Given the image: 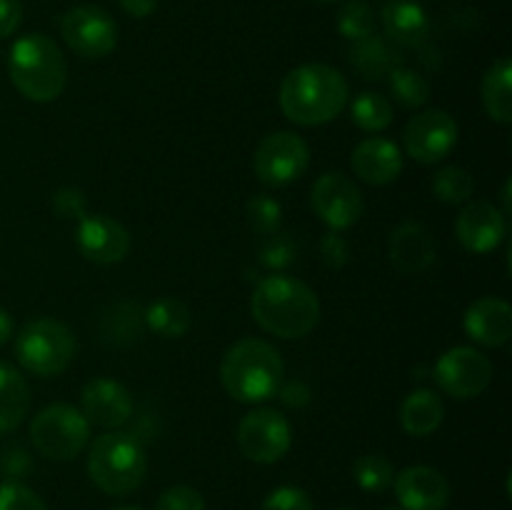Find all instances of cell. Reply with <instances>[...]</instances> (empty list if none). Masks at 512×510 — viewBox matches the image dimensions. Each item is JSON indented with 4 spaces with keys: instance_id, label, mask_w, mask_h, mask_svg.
<instances>
[{
    "instance_id": "1",
    "label": "cell",
    "mask_w": 512,
    "mask_h": 510,
    "mask_svg": "<svg viewBox=\"0 0 512 510\" xmlns=\"http://www.w3.org/2000/svg\"><path fill=\"white\" fill-rule=\"evenodd\" d=\"M250 310L265 333L285 340L305 338L320 320V300L313 288L283 273L260 280L250 300Z\"/></svg>"
},
{
    "instance_id": "2",
    "label": "cell",
    "mask_w": 512,
    "mask_h": 510,
    "mask_svg": "<svg viewBox=\"0 0 512 510\" xmlns=\"http://www.w3.org/2000/svg\"><path fill=\"white\" fill-rule=\"evenodd\" d=\"M348 105V80L338 68L305 63L290 70L280 85V108L298 125H323Z\"/></svg>"
},
{
    "instance_id": "3",
    "label": "cell",
    "mask_w": 512,
    "mask_h": 510,
    "mask_svg": "<svg viewBox=\"0 0 512 510\" xmlns=\"http://www.w3.org/2000/svg\"><path fill=\"white\" fill-rule=\"evenodd\" d=\"M285 365L278 350L260 338H243L230 345L220 363V380L238 403H265L278 395Z\"/></svg>"
},
{
    "instance_id": "4",
    "label": "cell",
    "mask_w": 512,
    "mask_h": 510,
    "mask_svg": "<svg viewBox=\"0 0 512 510\" xmlns=\"http://www.w3.org/2000/svg\"><path fill=\"white\" fill-rule=\"evenodd\" d=\"M8 75L23 98L33 103H53L68 80V63L58 45L43 33L23 35L8 55Z\"/></svg>"
},
{
    "instance_id": "5",
    "label": "cell",
    "mask_w": 512,
    "mask_h": 510,
    "mask_svg": "<svg viewBox=\"0 0 512 510\" xmlns=\"http://www.w3.org/2000/svg\"><path fill=\"white\" fill-rule=\"evenodd\" d=\"M148 473V455L133 433L113 430L98 435L88 453V475L105 495H128Z\"/></svg>"
},
{
    "instance_id": "6",
    "label": "cell",
    "mask_w": 512,
    "mask_h": 510,
    "mask_svg": "<svg viewBox=\"0 0 512 510\" xmlns=\"http://www.w3.org/2000/svg\"><path fill=\"white\" fill-rule=\"evenodd\" d=\"M15 358L40 378L60 375L75 358L73 330L53 318L30 320L15 338Z\"/></svg>"
},
{
    "instance_id": "7",
    "label": "cell",
    "mask_w": 512,
    "mask_h": 510,
    "mask_svg": "<svg viewBox=\"0 0 512 510\" xmlns=\"http://www.w3.org/2000/svg\"><path fill=\"white\" fill-rule=\"evenodd\" d=\"M30 440L43 458L63 463L83 453L90 440V423L73 405L53 403L33 418Z\"/></svg>"
},
{
    "instance_id": "8",
    "label": "cell",
    "mask_w": 512,
    "mask_h": 510,
    "mask_svg": "<svg viewBox=\"0 0 512 510\" xmlns=\"http://www.w3.org/2000/svg\"><path fill=\"white\" fill-rule=\"evenodd\" d=\"M240 453L260 465L278 463L293 445V430L280 410L260 408L245 415L238 425Z\"/></svg>"
},
{
    "instance_id": "9",
    "label": "cell",
    "mask_w": 512,
    "mask_h": 510,
    "mask_svg": "<svg viewBox=\"0 0 512 510\" xmlns=\"http://www.w3.org/2000/svg\"><path fill=\"white\" fill-rule=\"evenodd\" d=\"M308 163V143L300 135L288 133V130L268 135L258 145L253 158V168L258 180L265 185H273V188H283V185L298 180L308 170Z\"/></svg>"
},
{
    "instance_id": "10",
    "label": "cell",
    "mask_w": 512,
    "mask_h": 510,
    "mask_svg": "<svg viewBox=\"0 0 512 510\" xmlns=\"http://www.w3.org/2000/svg\"><path fill=\"white\" fill-rule=\"evenodd\" d=\"M435 380L453 398H475L493 380V363L480 350L470 348V345H458L440 355L438 365H435Z\"/></svg>"
},
{
    "instance_id": "11",
    "label": "cell",
    "mask_w": 512,
    "mask_h": 510,
    "mask_svg": "<svg viewBox=\"0 0 512 510\" xmlns=\"http://www.w3.org/2000/svg\"><path fill=\"white\" fill-rule=\"evenodd\" d=\"M405 153L425 165L440 163L458 145V123L445 110L433 108L413 115L403 133Z\"/></svg>"
},
{
    "instance_id": "12",
    "label": "cell",
    "mask_w": 512,
    "mask_h": 510,
    "mask_svg": "<svg viewBox=\"0 0 512 510\" xmlns=\"http://www.w3.org/2000/svg\"><path fill=\"white\" fill-rule=\"evenodd\" d=\"M60 33L65 43L83 58H103L118 45V25L95 5H78L68 10L60 23Z\"/></svg>"
},
{
    "instance_id": "13",
    "label": "cell",
    "mask_w": 512,
    "mask_h": 510,
    "mask_svg": "<svg viewBox=\"0 0 512 510\" xmlns=\"http://www.w3.org/2000/svg\"><path fill=\"white\" fill-rule=\"evenodd\" d=\"M310 203L330 230L353 228L365 208L360 188L343 173L320 175L310 193Z\"/></svg>"
},
{
    "instance_id": "14",
    "label": "cell",
    "mask_w": 512,
    "mask_h": 510,
    "mask_svg": "<svg viewBox=\"0 0 512 510\" xmlns=\"http://www.w3.org/2000/svg\"><path fill=\"white\" fill-rule=\"evenodd\" d=\"M455 235L468 253H493L508 235V218L488 200H473L460 210Z\"/></svg>"
},
{
    "instance_id": "15",
    "label": "cell",
    "mask_w": 512,
    "mask_h": 510,
    "mask_svg": "<svg viewBox=\"0 0 512 510\" xmlns=\"http://www.w3.org/2000/svg\"><path fill=\"white\" fill-rule=\"evenodd\" d=\"M75 245L80 255L95 265H113L128 255L130 233L125 225L108 215H85L80 218L78 233H75Z\"/></svg>"
},
{
    "instance_id": "16",
    "label": "cell",
    "mask_w": 512,
    "mask_h": 510,
    "mask_svg": "<svg viewBox=\"0 0 512 510\" xmlns=\"http://www.w3.org/2000/svg\"><path fill=\"white\" fill-rule=\"evenodd\" d=\"M83 415L100 428H120L133 418V395L125 385L110 378H93L80 393Z\"/></svg>"
},
{
    "instance_id": "17",
    "label": "cell",
    "mask_w": 512,
    "mask_h": 510,
    "mask_svg": "<svg viewBox=\"0 0 512 510\" xmlns=\"http://www.w3.org/2000/svg\"><path fill=\"white\" fill-rule=\"evenodd\" d=\"M393 488L405 510H445L450 503L448 478L428 465H413L395 473Z\"/></svg>"
},
{
    "instance_id": "18",
    "label": "cell",
    "mask_w": 512,
    "mask_h": 510,
    "mask_svg": "<svg viewBox=\"0 0 512 510\" xmlns=\"http://www.w3.org/2000/svg\"><path fill=\"white\" fill-rule=\"evenodd\" d=\"M388 253L400 273L418 275L435 263V240L425 225L405 220L390 233Z\"/></svg>"
},
{
    "instance_id": "19",
    "label": "cell",
    "mask_w": 512,
    "mask_h": 510,
    "mask_svg": "<svg viewBox=\"0 0 512 510\" xmlns=\"http://www.w3.org/2000/svg\"><path fill=\"white\" fill-rule=\"evenodd\" d=\"M353 173L363 183L388 185L400 178L403 173V153L398 145L388 138H368L358 143V148L350 155Z\"/></svg>"
},
{
    "instance_id": "20",
    "label": "cell",
    "mask_w": 512,
    "mask_h": 510,
    "mask_svg": "<svg viewBox=\"0 0 512 510\" xmlns=\"http://www.w3.org/2000/svg\"><path fill=\"white\" fill-rule=\"evenodd\" d=\"M465 333L483 348H500L512 338V308L500 298H480L465 313Z\"/></svg>"
},
{
    "instance_id": "21",
    "label": "cell",
    "mask_w": 512,
    "mask_h": 510,
    "mask_svg": "<svg viewBox=\"0 0 512 510\" xmlns=\"http://www.w3.org/2000/svg\"><path fill=\"white\" fill-rule=\"evenodd\" d=\"M383 28L395 45H423L430 33V18L418 0H388L383 8Z\"/></svg>"
},
{
    "instance_id": "22",
    "label": "cell",
    "mask_w": 512,
    "mask_h": 510,
    "mask_svg": "<svg viewBox=\"0 0 512 510\" xmlns=\"http://www.w3.org/2000/svg\"><path fill=\"white\" fill-rule=\"evenodd\" d=\"M350 65L363 75L365 80H380L403 63V55L395 48L393 40L370 35V38L355 40L348 53Z\"/></svg>"
},
{
    "instance_id": "23",
    "label": "cell",
    "mask_w": 512,
    "mask_h": 510,
    "mask_svg": "<svg viewBox=\"0 0 512 510\" xmlns=\"http://www.w3.org/2000/svg\"><path fill=\"white\" fill-rule=\"evenodd\" d=\"M443 400L433 393V390H413L408 398L400 405V425L408 435L423 438V435L435 433L443 423Z\"/></svg>"
},
{
    "instance_id": "24",
    "label": "cell",
    "mask_w": 512,
    "mask_h": 510,
    "mask_svg": "<svg viewBox=\"0 0 512 510\" xmlns=\"http://www.w3.org/2000/svg\"><path fill=\"white\" fill-rule=\"evenodd\" d=\"M30 408V390L23 375L8 363H0V435L23 423Z\"/></svg>"
},
{
    "instance_id": "25",
    "label": "cell",
    "mask_w": 512,
    "mask_h": 510,
    "mask_svg": "<svg viewBox=\"0 0 512 510\" xmlns=\"http://www.w3.org/2000/svg\"><path fill=\"white\" fill-rule=\"evenodd\" d=\"M483 105L495 123L512 120V63L510 58L495 60L483 78Z\"/></svg>"
},
{
    "instance_id": "26",
    "label": "cell",
    "mask_w": 512,
    "mask_h": 510,
    "mask_svg": "<svg viewBox=\"0 0 512 510\" xmlns=\"http://www.w3.org/2000/svg\"><path fill=\"white\" fill-rule=\"evenodd\" d=\"M143 320L155 335L160 338H183L193 325V315L183 300L173 298V295H163V298L153 300L148 308L143 310Z\"/></svg>"
},
{
    "instance_id": "27",
    "label": "cell",
    "mask_w": 512,
    "mask_h": 510,
    "mask_svg": "<svg viewBox=\"0 0 512 510\" xmlns=\"http://www.w3.org/2000/svg\"><path fill=\"white\" fill-rule=\"evenodd\" d=\"M350 115L365 133H383L393 123V105L380 93H360L350 105Z\"/></svg>"
},
{
    "instance_id": "28",
    "label": "cell",
    "mask_w": 512,
    "mask_h": 510,
    "mask_svg": "<svg viewBox=\"0 0 512 510\" xmlns=\"http://www.w3.org/2000/svg\"><path fill=\"white\" fill-rule=\"evenodd\" d=\"M353 478L365 493H385L388 488H393L395 468L385 455L368 453L360 455L353 463Z\"/></svg>"
},
{
    "instance_id": "29",
    "label": "cell",
    "mask_w": 512,
    "mask_h": 510,
    "mask_svg": "<svg viewBox=\"0 0 512 510\" xmlns=\"http://www.w3.org/2000/svg\"><path fill=\"white\" fill-rule=\"evenodd\" d=\"M388 85L393 98L398 100L403 108H423L430 98V83L418 73L398 65L388 73Z\"/></svg>"
},
{
    "instance_id": "30",
    "label": "cell",
    "mask_w": 512,
    "mask_h": 510,
    "mask_svg": "<svg viewBox=\"0 0 512 510\" xmlns=\"http://www.w3.org/2000/svg\"><path fill=\"white\" fill-rule=\"evenodd\" d=\"M473 175L468 173L465 168L460 165H448V168L438 170L433 178V190L443 203L450 205H460V203H468L473 198Z\"/></svg>"
},
{
    "instance_id": "31",
    "label": "cell",
    "mask_w": 512,
    "mask_h": 510,
    "mask_svg": "<svg viewBox=\"0 0 512 510\" xmlns=\"http://www.w3.org/2000/svg\"><path fill=\"white\" fill-rule=\"evenodd\" d=\"M145 328L143 310L138 305L120 303L115 305L113 313L103 318V335L113 338V343H130L138 338Z\"/></svg>"
},
{
    "instance_id": "32",
    "label": "cell",
    "mask_w": 512,
    "mask_h": 510,
    "mask_svg": "<svg viewBox=\"0 0 512 510\" xmlns=\"http://www.w3.org/2000/svg\"><path fill=\"white\" fill-rule=\"evenodd\" d=\"M245 218H248V225L253 233L268 235L280 233V223H283V208L275 198L270 195H253V198L245 203Z\"/></svg>"
},
{
    "instance_id": "33",
    "label": "cell",
    "mask_w": 512,
    "mask_h": 510,
    "mask_svg": "<svg viewBox=\"0 0 512 510\" xmlns=\"http://www.w3.org/2000/svg\"><path fill=\"white\" fill-rule=\"evenodd\" d=\"M338 30L348 40H363L375 35V13L365 0H350L338 13Z\"/></svg>"
},
{
    "instance_id": "34",
    "label": "cell",
    "mask_w": 512,
    "mask_h": 510,
    "mask_svg": "<svg viewBox=\"0 0 512 510\" xmlns=\"http://www.w3.org/2000/svg\"><path fill=\"white\" fill-rule=\"evenodd\" d=\"M258 260L263 268L270 270V273H280V270H288L290 265L298 260V245H295V240L285 233L268 235V238L263 240V245H260Z\"/></svg>"
},
{
    "instance_id": "35",
    "label": "cell",
    "mask_w": 512,
    "mask_h": 510,
    "mask_svg": "<svg viewBox=\"0 0 512 510\" xmlns=\"http://www.w3.org/2000/svg\"><path fill=\"white\" fill-rule=\"evenodd\" d=\"M0 510H48V508H45L43 498H40L35 490H30L28 485L8 480V483L0 485Z\"/></svg>"
},
{
    "instance_id": "36",
    "label": "cell",
    "mask_w": 512,
    "mask_h": 510,
    "mask_svg": "<svg viewBox=\"0 0 512 510\" xmlns=\"http://www.w3.org/2000/svg\"><path fill=\"white\" fill-rule=\"evenodd\" d=\"M155 510H205V500L200 490L190 485H173L160 493Z\"/></svg>"
},
{
    "instance_id": "37",
    "label": "cell",
    "mask_w": 512,
    "mask_h": 510,
    "mask_svg": "<svg viewBox=\"0 0 512 510\" xmlns=\"http://www.w3.org/2000/svg\"><path fill=\"white\" fill-rule=\"evenodd\" d=\"M260 510H315L313 500L305 493L303 488H295V485H283V488L273 490V493L265 498L263 508Z\"/></svg>"
},
{
    "instance_id": "38",
    "label": "cell",
    "mask_w": 512,
    "mask_h": 510,
    "mask_svg": "<svg viewBox=\"0 0 512 510\" xmlns=\"http://www.w3.org/2000/svg\"><path fill=\"white\" fill-rule=\"evenodd\" d=\"M53 208L60 218H85V208H88V198L80 188L73 185H65V188L55 190L53 195Z\"/></svg>"
},
{
    "instance_id": "39",
    "label": "cell",
    "mask_w": 512,
    "mask_h": 510,
    "mask_svg": "<svg viewBox=\"0 0 512 510\" xmlns=\"http://www.w3.org/2000/svg\"><path fill=\"white\" fill-rule=\"evenodd\" d=\"M320 258H323V263L328 265V268H345L350 260L348 240H345L343 235H338V230H330V233L323 235V240H320Z\"/></svg>"
},
{
    "instance_id": "40",
    "label": "cell",
    "mask_w": 512,
    "mask_h": 510,
    "mask_svg": "<svg viewBox=\"0 0 512 510\" xmlns=\"http://www.w3.org/2000/svg\"><path fill=\"white\" fill-rule=\"evenodd\" d=\"M23 23V3L20 0H0V38H8Z\"/></svg>"
},
{
    "instance_id": "41",
    "label": "cell",
    "mask_w": 512,
    "mask_h": 510,
    "mask_svg": "<svg viewBox=\"0 0 512 510\" xmlns=\"http://www.w3.org/2000/svg\"><path fill=\"white\" fill-rule=\"evenodd\" d=\"M278 393H280V400H283L285 405H290V408H303V405H308L310 400L308 385L300 383V380H293V383H288L285 388L280 385Z\"/></svg>"
},
{
    "instance_id": "42",
    "label": "cell",
    "mask_w": 512,
    "mask_h": 510,
    "mask_svg": "<svg viewBox=\"0 0 512 510\" xmlns=\"http://www.w3.org/2000/svg\"><path fill=\"white\" fill-rule=\"evenodd\" d=\"M123 10L133 18H148L150 13H155L158 8V0H120Z\"/></svg>"
},
{
    "instance_id": "43",
    "label": "cell",
    "mask_w": 512,
    "mask_h": 510,
    "mask_svg": "<svg viewBox=\"0 0 512 510\" xmlns=\"http://www.w3.org/2000/svg\"><path fill=\"white\" fill-rule=\"evenodd\" d=\"M25 468L30 470V463H28V458H25V453H23V450H13V453L8 455V460H5V470H8L10 475H15V478H18V475L23 473Z\"/></svg>"
},
{
    "instance_id": "44",
    "label": "cell",
    "mask_w": 512,
    "mask_h": 510,
    "mask_svg": "<svg viewBox=\"0 0 512 510\" xmlns=\"http://www.w3.org/2000/svg\"><path fill=\"white\" fill-rule=\"evenodd\" d=\"M10 335H13V318H10L8 310L0 308V348L8 343Z\"/></svg>"
},
{
    "instance_id": "45",
    "label": "cell",
    "mask_w": 512,
    "mask_h": 510,
    "mask_svg": "<svg viewBox=\"0 0 512 510\" xmlns=\"http://www.w3.org/2000/svg\"><path fill=\"white\" fill-rule=\"evenodd\" d=\"M113 510H143V508H135V505H120V508H113Z\"/></svg>"
},
{
    "instance_id": "46",
    "label": "cell",
    "mask_w": 512,
    "mask_h": 510,
    "mask_svg": "<svg viewBox=\"0 0 512 510\" xmlns=\"http://www.w3.org/2000/svg\"><path fill=\"white\" fill-rule=\"evenodd\" d=\"M313 3H320V5H328V3H338V0H313Z\"/></svg>"
},
{
    "instance_id": "47",
    "label": "cell",
    "mask_w": 512,
    "mask_h": 510,
    "mask_svg": "<svg viewBox=\"0 0 512 510\" xmlns=\"http://www.w3.org/2000/svg\"><path fill=\"white\" fill-rule=\"evenodd\" d=\"M340 510H353V508H340Z\"/></svg>"
},
{
    "instance_id": "48",
    "label": "cell",
    "mask_w": 512,
    "mask_h": 510,
    "mask_svg": "<svg viewBox=\"0 0 512 510\" xmlns=\"http://www.w3.org/2000/svg\"><path fill=\"white\" fill-rule=\"evenodd\" d=\"M390 510H393V508H390Z\"/></svg>"
}]
</instances>
